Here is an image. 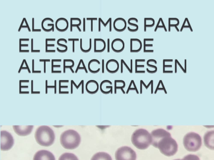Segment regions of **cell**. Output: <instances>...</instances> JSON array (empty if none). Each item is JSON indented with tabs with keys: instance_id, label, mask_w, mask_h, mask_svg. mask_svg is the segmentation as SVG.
<instances>
[{
	"instance_id": "obj_24",
	"label": "cell",
	"mask_w": 214,
	"mask_h": 160,
	"mask_svg": "<svg viewBox=\"0 0 214 160\" xmlns=\"http://www.w3.org/2000/svg\"><path fill=\"white\" fill-rule=\"evenodd\" d=\"M58 160H79L77 157L74 154L66 152L62 154L59 157Z\"/></svg>"
},
{
	"instance_id": "obj_10",
	"label": "cell",
	"mask_w": 214,
	"mask_h": 160,
	"mask_svg": "<svg viewBox=\"0 0 214 160\" xmlns=\"http://www.w3.org/2000/svg\"><path fill=\"white\" fill-rule=\"evenodd\" d=\"M111 48L112 50L117 53L122 52L125 48L124 41L120 38L114 39L111 43Z\"/></svg>"
},
{
	"instance_id": "obj_13",
	"label": "cell",
	"mask_w": 214,
	"mask_h": 160,
	"mask_svg": "<svg viewBox=\"0 0 214 160\" xmlns=\"http://www.w3.org/2000/svg\"><path fill=\"white\" fill-rule=\"evenodd\" d=\"M86 90L87 92L90 94L96 93L99 89V85L98 82L94 80L88 81L85 85Z\"/></svg>"
},
{
	"instance_id": "obj_43",
	"label": "cell",
	"mask_w": 214,
	"mask_h": 160,
	"mask_svg": "<svg viewBox=\"0 0 214 160\" xmlns=\"http://www.w3.org/2000/svg\"><path fill=\"white\" fill-rule=\"evenodd\" d=\"M21 28H27L29 30V31H30V29L26 25V26H23V25L21 26H20L18 30V31H20V30Z\"/></svg>"
},
{
	"instance_id": "obj_22",
	"label": "cell",
	"mask_w": 214,
	"mask_h": 160,
	"mask_svg": "<svg viewBox=\"0 0 214 160\" xmlns=\"http://www.w3.org/2000/svg\"><path fill=\"white\" fill-rule=\"evenodd\" d=\"M91 160H112L111 156L105 152H98L94 154Z\"/></svg>"
},
{
	"instance_id": "obj_48",
	"label": "cell",
	"mask_w": 214,
	"mask_h": 160,
	"mask_svg": "<svg viewBox=\"0 0 214 160\" xmlns=\"http://www.w3.org/2000/svg\"><path fill=\"white\" fill-rule=\"evenodd\" d=\"M61 65H54L53 64H52V69L54 67H60Z\"/></svg>"
},
{
	"instance_id": "obj_23",
	"label": "cell",
	"mask_w": 214,
	"mask_h": 160,
	"mask_svg": "<svg viewBox=\"0 0 214 160\" xmlns=\"http://www.w3.org/2000/svg\"><path fill=\"white\" fill-rule=\"evenodd\" d=\"M81 24V19L78 18H70V32L72 31V28H77L79 32H81V30L79 27Z\"/></svg>"
},
{
	"instance_id": "obj_11",
	"label": "cell",
	"mask_w": 214,
	"mask_h": 160,
	"mask_svg": "<svg viewBox=\"0 0 214 160\" xmlns=\"http://www.w3.org/2000/svg\"><path fill=\"white\" fill-rule=\"evenodd\" d=\"M126 20L122 18H118L113 22V28L116 31L118 32L124 31L126 28Z\"/></svg>"
},
{
	"instance_id": "obj_47",
	"label": "cell",
	"mask_w": 214,
	"mask_h": 160,
	"mask_svg": "<svg viewBox=\"0 0 214 160\" xmlns=\"http://www.w3.org/2000/svg\"><path fill=\"white\" fill-rule=\"evenodd\" d=\"M29 39V38H20L19 40L21 41H28Z\"/></svg>"
},
{
	"instance_id": "obj_7",
	"label": "cell",
	"mask_w": 214,
	"mask_h": 160,
	"mask_svg": "<svg viewBox=\"0 0 214 160\" xmlns=\"http://www.w3.org/2000/svg\"><path fill=\"white\" fill-rule=\"evenodd\" d=\"M14 144V139L8 132L3 130L0 132V149L2 151L10 149Z\"/></svg>"
},
{
	"instance_id": "obj_34",
	"label": "cell",
	"mask_w": 214,
	"mask_h": 160,
	"mask_svg": "<svg viewBox=\"0 0 214 160\" xmlns=\"http://www.w3.org/2000/svg\"><path fill=\"white\" fill-rule=\"evenodd\" d=\"M62 38L59 39L57 41V44L58 46L62 48L63 52H65L67 50V47L66 45L62 43Z\"/></svg>"
},
{
	"instance_id": "obj_49",
	"label": "cell",
	"mask_w": 214,
	"mask_h": 160,
	"mask_svg": "<svg viewBox=\"0 0 214 160\" xmlns=\"http://www.w3.org/2000/svg\"><path fill=\"white\" fill-rule=\"evenodd\" d=\"M40 61H47V62H50V59H40Z\"/></svg>"
},
{
	"instance_id": "obj_5",
	"label": "cell",
	"mask_w": 214,
	"mask_h": 160,
	"mask_svg": "<svg viewBox=\"0 0 214 160\" xmlns=\"http://www.w3.org/2000/svg\"><path fill=\"white\" fill-rule=\"evenodd\" d=\"M184 146L187 151L195 152L199 150L202 145V140L200 135L195 132L186 134L183 139Z\"/></svg>"
},
{
	"instance_id": "obj_26",
	"label": "cell",
	"mask_w": 214,
	"mask_h": 160,
	"mask_svg": "<svg viewBox=\"0 0 214 160\" xmlns=\"http://www.w3.org/2000/svg\"><path fill=\"white\" fill-rule=\"evenodd\" d=\"M74 65V61L71 59H64L63 60V69L64 72H65V69L69 68L71 70L72 73H74V71L72 68Z\"/></svg>"
},
{
	"instance_id": "obj_20",
	"label": "cell",
	"mask_w": 214,
	"mask_h": 160,
	"mask_svg": "<svg viewBox=\"0 0 214 160\" xmlns=\"http://www.w3.org/2000/svg\"><path fill=\"white\" fill-rule=\"evenodd\" d=\"M88 68L89 71L93 73L98 72L100 70V63L96 59L91 60L88 64Z\"/></svg>"
},
{
	"instance_id": "obj_1",
	"label": "cell",
	"mask_w": 214,
	"mask_h": 160,
	"mask_svg": "<svg viewBox=\"0 0 214 160\" xmlns=\"http://www.w3.org/2000/svg\"><path fill=\"white\" fill-rule=\"evenodd\" d=\"M151 135L152 145L158 148L162 153L170 157L176 153L178 144L169 132L164 129L159 128L152 131Z\"/></svg>"
},
{
	"instance_id": "obj_18",
	"label": "cell",
	"mask_w": 214,
	"mask_h": 160,
	"mask_svg": "<svg viewBox=\"0 0 214 160\" xmlns=\"http://www.w3.org/2000/svg\"><path fill=\"white\" fill-rule=\"evenodd\" d=\"M130 52H137L141 51L142 47L141 41L136 38H131L130 39Z\"/></svg>"
},
{
	"instance_id": "obj_53",
	"label": "cell",
	"mask_w": 214,
	"mask_h": 160,
	"mask_svg": "<svg viewBox=\"0 0 214 160\" xmlns=\"http://www.w3.org/2000/svg\"><path fill=\"white\" fill-rule=\"evenodd\" d=\"M180 159H175L174 160H179Z\"/></svg>"
},
{
	"instance_id": "obj_14",
	"label": "cell",
	"mask_w": 214,
	"mask_h": 160,
	"mask_svg": "<svg viewBox=\"0 0 214 160\" xmlns=\"http://www.w3.org/2000/svg\"><path fill=\"white\" fill-rule=\"evenodd\" d=\"M112 82L110 80H105L101 82L100 85V89L101 92L104 94L113 93Z\"/></svg>"
},
{
	"instance_id": "obj_29",
	"label": "cell",
	"mask_w": 214,
	"mask_h": 160,
	"mask_svg": "<svg viewBox=\"0 0 214 160\" xmlns=\"http://www.w3.org/2000/svg\"><path fill=\"white\" fill-rule=\"evenodd\" d=\"M145 59H136L135 60V71L136 73H140V68H143L144 65L142 64L143 62H145Z\"/></svg>"
},
{
	"instance_id": "obj_28",
	"label": "cell",
	"mask_w": 214,
	"mask_h": 160,
	"mask_svg": "<svg viewBox=\"0 0 214 160\" xmlns=\"http://www.w3.org/2000/svg\"><path fill=\"white\" fill-rule=\"evenodd\" d=\"M155 24L154 19L150 18H144V31H146L147 28L152 27Z\"/></svg>"
},
{
	"instance_id": "obj_25",
	"label": "cell",
	"mask_w": 214,
	"mask_h": 160,
	"mask_svg": "<svg viewBox=\"0 0 214 160\" xmlns=\"http://www.w3.org/2000/svg\"><path fill=\"white\" fill-rule=\"evenodd\" d=\"M126 85L125 82L122 80H115L114 81V93H116V90L120 89L123 93H125L123 88Z\"/></svg>"
},
{
	"instance_id": "obj_39",
	"label": "cell",
	"mask_w": 214,
	"mask_h": 160,
	"mask_svg": "<svg viewBox=\"0 0 214 160\" xmlns=\"http://www.w3.org/2000/svg\"><path fill=\"white\" fill-rule=\"evenodd\" d=\"M68 41L72 42V52H74L75 51V42L79 41L78 38H68Z\"/></svg>"
},
{
	"instance_id": "obj_21",
	"label": "cell",
	"mask_w": 214,
	"mask_h": 160,
	"mask_svg": "<svg viewBox=\"0 0 214 160\" xmlns=\"http://www.w3.org/2000/svg\"><path fill=\"white\" fill-rule=\"evenodd\" d=\"M138 22V19L135 18H131L128 20V23L129 25L127 27L128 30L131 32H134L138 30V26L136 23Z\"/></svg>"
},
{
	"instance_id": "obj_19",
	"label": "cell",
	"mask_w": 214,
	"mask_h": 160,
	"mask_svg": "<svg viewBox=\"0 0 214 160\" xmlns=\"http://www.w3.org/2000/svg\"><path fill=\"white\" fill-rule=\"evenodd\" d=\"M91 38L80 39V48L82 52L85 53L88 52L91 50Z\"/></svg>"
},
{
	"instance_id": "obj_52",
	"label": "cell",
	"mask_w": 214,
	"mask_h": 160,
	"mask_svg": "<svg viewBox=\"0 0 214 160\" xmlns=\"http://www.w3.org/2000/svg\"><path fill=\"white\" fill-rule=\"evenodd\" d=\"M40 52V50H33L32 52Z\"/></svg>"
},
{
	"instance_id": "obj_37",
	"label": "cell",
	"mask_w": 214,
	"mask_h": 160,
	"mask_svg": "<svg viewBox=\"0 0 214 160\" xmlns=\"http://www.w3.org/2000/svg\"><path fill=\"white\" fill-rule=\"evenodd\" d=\"M147 65L149 67L153 69L155 72H156L157 71V67L151 64L149 60H148L147 62Z\"/></svg>"
},
{
	"instance_id": "obj_2",
	"label": "cell",
	"mask_w": 214,
	"mask_h": 160,
	"mask_svg": "<svg viewBox=\"0 0 214 160\" xmlns=\"http://www.w3.org/2000/svg\"><path fill=\"white\" fill-rule=\"evenodd\" d=\"M35 136L37 142L39 145L45 147L52 145L55 139L53 130L49 127L45 125L40 126L37 129Z\"/></svg>"
},
{
	"instance_id": "obj_15",
	"label": "cell",
	"mask_w": 214,
	"mask_h": 160,
	"mask_svg": "<svg viewBox=\"0 0 214 160\" xmlns=\"http://www.w3.org/2000/svg\"><path fill=\"white\" fill-rule=\"evenodd\" d=\"M204 140L205 146L208 148L214 149V131L207 132L204 135Z\"/></svg>"
},
{
	"instance_id": "obj_17",
	"label": "cell",
	"mask_w": 214,
	"mask_h": 160,
	"mask_svg": "<svg viewBox=\"0 0 214 160\" xmlns=\"http://www.w3.org/2000/svg\"><path fill=\"white\" fill-rule=\"evenodd\" d=\"M55 27L58 31L61 32H64L68 28V21L64 18H59L56 22Z\"/></svg>"
},
{
	"instance_id": "obj_30",
	"label": "cell",
	"mask_w": 214,
	"mask_h": 160,
	"mask_svg": "<svg viewBox=\"0 0 214 160\" xmlns=\"http://www.w3.org/2000/svg\"><path fill=\"white\" fill-rule=\"evenodd\" d=\"M79 70H83L86 73H88V71L82 59H80L76 69L75 73H77Z\"/></svg>"
},
{
	"instance_id": "obj_4",
	"label": "cell",
	"mask_w": 214,
	"mask_h": 160,
	"mask_svg": "<svg viewBox=\"0 0 214 160\" xmlns=\"http://www.w3.org/2000/svg\"><path fill=\"white\" fill-rule=\"evenodd\" d=\"M61 144L64 148L73 149L77 148L81 142V137L76 131L69 129L64 132L60 138Z\"/></svg>"
},
{
	"instance_id": "obj_44",
	"label": "cell",
	"mask_w": 214,
	"mask_h": 160,
	"mask_svg": "<svg viewBox=\"0 0 214 160\" xmlns=\"http://www.w3.org/2000/svg\"><path fill=\"white\" fill-rule=\"evenodd\" d=\"M31 52H32L33 50V39L32 38L31 39Z\"/></svg>"
},
{
	"instance_id": "obj_35",
	"label": "cell",
	"mask_w": 214,
	"mask_h": 160,
	"mask_svg": "<svg viewBox=\"0 0 214 160\" xmlns=\"http://www.w3.org/2000/svg\"><path fill=\"white\" fill-rule=\"evenodd\" d=\"M120 68L123 67H125L131 73L132 72V70L128 66L126 62L123 59H121L120 61Z\"/></svg>"
},
{
	"instance_id": "obj_45",
	"label": "cell",
	"mask_w": 214,
	"mask_h": 160,
	"mask_svg": "<svg viewBox=\"0 0 214 160\" xmlns=\"http://www.w3.org/2000/svg\"><path fill=\"white\" fill-rule=\"evenodd\" d=\"M46 40L48 41H55L56 40V39L55 38H46Z\"/></svg>"
},
{
	"instance_id": "obj_12",
	"label": "cell",
	"mask_w": 214,
	"mask_h": 160,
	"mask_svg": "<svg viewBox=\"0 0 214 160\" xmlns=\"http://www.w3.org/2000/svg\"><path fill=\"white\" fill-rule=\"evenodd\" d=\"M119 68L118 62L114 59L108 60L106 64V69L109 72L114 73L117 72Z\"/></svg>"
},
{
	"instance_id": "obj_3",
	"label": "cell",
	"mask_w": 214,
	"mask_h": 160,
	"mask_svg": "<svg viewBox=\"0 0 214 160\" xmlns=\"http://www.w3.org/2000/svg\"><path fill=\"white\" fill-rule=\"evenodd\" d=\"M131 141L133 145L138 149L144 150L147 148L152 142L151 135L146 130L140 128L133 133Z\"/></svg>"
},
{
	"instance_id": "obj_36",
	"label": "cell",
	"mask_w": 214,
	"mask_h": 160,
	"mask_svg": "<svg viewBox=\"0 0 214 160\" xmlns=\"http://www.w3.org/2000/svg\"><path fill=\"white\" fill-rule=\"evenodd\" d=\"M111 22H112V18H110L105 23L100 18H99V23L102 24L104 27H106L109 23V24Z\"/></svg>"
},
{
	"instance_id": "obj_40",
	"label": "cell",
	"mask_w": 214,
	"mask_h": 160,
	"mask_svg": "<svg viewBox=\"0 0 214 160\" xmlns=\"http://www.w3.org/2000/svg\"><path fill=\"white\" fill-rule=\"evenodd\" d=\"M110 52V40L109 38L107 39V52Z\"/></svg>"
},
{
	"instance_id": "obj_33",
	"label": "cell",
	"mask_w": 214,
	"mask_h": 160,
	"mask_svg": "<svg viewBox=\"0 0 214 160\" xmlns=\"http://www.w3.org/2000/svg\"><path fill=\"white\" fill-rule=\"evenodd\" d=\"M179 160H200L199 157L195 155L189 154L186 156L183 159Z\"/></svg>"
},
{
	"instance_id": "obj_42",
	"label": "cell",
	"mask_w": 214,
	"mask_h": 160,
	"mask_svg": "<svg viewBox=\"0 0 214 160\" xmlns=\"http://www.w3.org/2000/svg\"><path fill=\"white\" fill-rule=\"evenodd\" d=\"M104 72V60L103 59L102 60V73Z\"/></svg>"
},
{
	"instance_id": "obj_50",
	"label": "cell",
	"mask_w": 214,
	"mask_h": 160,
	"mask_svg": "<svg viewBox=\"0 0 214 160\" xmlns=\"http://www.w3.org/2000/svg\"><path fill=\"white\" fill-rule=\"evenodd\" d=\"M34 30V18H32V31Z\"/></svg>"
},
{
	"instance_id": "obj_27",
	"label": "cell",
	"mask_w": 214,
	"mask_h": 160,
	"mask_svg": "<svg viewBox=\"0 0 214 160\" xmlns=\"http://www.w3.org/2000/svg\"><path fill=\"white\" fill-rule=\"evenodd\" d=\"M153 38H144L143 39V52H150L148 48L153 47L152 43H150L153 41Z\"/></svg>"
},
{
	"instance_id": "obj_46",
	"label": "cell",
	"mask_w": 214,
	"mask_h": 160,
	"mask_svg": "<svg viewBox=\"0 0 214 160\" xmlns=\"http://www.w3.org/2000/svg\"><path fill=\"white\" fill-rule=\"evenodd\" d=\"M46 52H55V50H47L45 51Z\"/></svg>"
},
{
	"instance_id": "obj_8",
	"label": "cell",
	"mask_w": 214,
	"mask_h": 160,
	"mask_svg": "<svg viewBox=\"0 0 214 160\" xmlns=\"http://www.w3.org/2000/svg\"><path fill=\"white\" fill-rule=\"evenodd\" d=\"M33 160H56L53 154L46 150H40L35 154Z\"/></svg>"
},
{
	"instance_id": "obj_51",
	"label": "cell",
	"mask_w": 214,
	"mask_h": 160,
	"mask_svg": "<svg viewBox=\"0 0 214 160\" xmlns=\"http://www.w3.org/2000/svg\"><path fill=\"white\" fill-rule=\"evenodd\" d=\"M29 50H21L19 51V52H29Z\"/></svg>"
},
{
	"instance_id": "obj_6",
	"label": "cell",
	"mask_w": 214,
	"mask_h": 160,
	"mask_svg": "<svg viewBox=\"0 0 214 160\" xmlns=\"http://www.w3.org/2000/svg\"><path fill=\"white\" fill-rule=\"evenodd\" d=\"M116 160H136V155L131 148L128 146L119 148L115 152Z\"/></svg>"
},
{
	"instance_id": "obj_41",
	"label": "cell",
	"mask_w": 214,
	"mask_h": 160,
	"mask_svg": "<svg viewBox=\"0 0 214 160\" xmlns=\"http://www.w3.org/2000/svg\"><path fill=\"white\" fill-rule=\"evenodd\" d=\"M86 30V18H83V31L85 32Z\"/></svg>"
},
{
	"instance_id": "obj_31",
	"label": "cell",
	"mask_w": 214,
	"mask_h": 160,
	"mask_svg": "<svg viewBox=\"0 0 214 160\" xmlns=\"http://www.w3.org/2000/svg\"><path fill=\"white\" fill-rule=\"evenodd\" d=\"M163 28L166 32L167 31L166 29L162 18H159L154 29V32H156L158 28Z\"/></svg>"
},
{
	"instance_id": "obj_9",
	"label": "cell",
	"mask_w": 214,
	"mask_h": 160,
	"mask_svg": "<svg viewBox=\"0 0 214 160\" xmlns=\"http://www.w3.org/2000/svg\"><path fill=\"white\" fill-rule=\"evenodd\" d=\"M33 127V125L13 126L15 132L20 136H26L29 134L31 132Z\"/></svg>"
},
{
	"instance_id": "obj_38",
	"label": "cell",
	"mask_w": 214,
	"mask_h": 160,
	"mask_svg": "<svg viewBox=\"0 0 214 160\" xmlns=\"http://www.w3.org/2000/svg\"><path fill=\"white\" fill-rule=\"evenodd\" d=\"M87 20H90L91 21V32H93V20H97V18H87Z\"/></svg>"
},
{
	"instance_id": "obj_32",
	"label": "cell",
	"mask_w": 214,
	"mask_h": 160,
	"mask_svg": "<svg viewBox=\"0 0 214 160\" xmlns=\"http://www.w3.org/2000/svg\"><path fill=\"white\" fill-rule=\"evenodd\" d=\"M135 90L137 93H138V91L133 80H132L130 83L129 87L126 91V93L127 94L130 90Z\"/></svg>"
},
{
	"instance_id": "obj_16",
	"label": "cell",
	"mask_w": 214,
	"mask_h": 160,
	"mask_svg": "<svg viewBox=\"0 0 214 160\" xmlns=\"http://www.w3.org/2000/svg\"><path fill=\"white\" fill-rule=\"evenodd\" d=\"M106 43L102 39L95 38L94 39V52H101L105 50Z\"/></svg>"
}]
</instances>
